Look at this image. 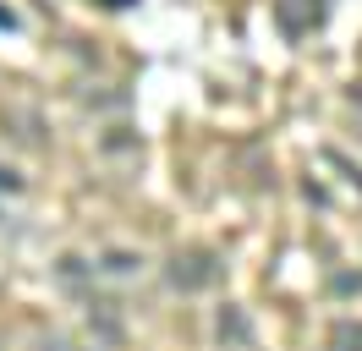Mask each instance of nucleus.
I'll use <instances>...</instances> for the list:
<instances>
[{
  "label": "nucleus",
  "mask_w": 362,
  "mask_h": 351,
  "mask_svg": "<svg viewBox=\"0 0 362 351\" xmlns=\"http://www.w3.org/2000/svg\"><path fill=\"white\" fill-rule=\"evenodd\" d=\"M220 275H226V263H220V253H214V247H181L176 258L165 263V285H170V291H181V297L209 291Z\"/></svg>",
  "instance_id": "obj_1"
},
{
  "label": "nucleus",
  "mask_w": 362,
  "mask_h": 351,
  "mask_svg": "<svg viewBox=\"0 0 362 351\" xmlns=\"http://www.w3.org/2000/svg\"><path fill=\"white\" fill-rule=\"evenodd\" d=\"M324 0H274V22L291 33V39H302V33H313L318 22H324Z\"/></svg>",
  "instance_id": "obj_2"
},
{
  "label": "nucleus",
  "mask_w": 362,
  "mask_h": 351,
  "mask_svg": "<svg viewBox=\"0 0 362 351\" xmlns=\"http://www.w3.org/2000/svg\"><path fill=\"white\" fill-rule=\"evenodd\" d=\"M214 335H220V346L247 351V346H252V318H247V307L226 302V307H220V318H214Z\"/></svg>",
  "instance_id": "obj_3"
},
{
  "label": "nucleus",
  "mask_w": 362,
  "mask_h": 351,
  "mask_svg": "<svg viewBox=\"0 0 362 351\" xmlns=\"http://www.w3.org/2000/svg\"><path fill=\"white\" fill-rule=\"evenodd\" d=\"M93 275H110V280H132V275H143V253H127V247H110V253H99V263H93Z\"/></svg>",
  "instance_id": "obj_4"
},
{
  "label": "nucleus",
  "mask_w": 362,
  "mask_h": 351,
  "mask_svg": "<svg viewBox=\"0 0 362 351\" xmlns=\"http://www.w3.org/2000/svg\"><path fill=\"white\" fill-rule=\"evenodd\" d=\"M88 324H93V335L99 340H121V318H115V302H93V313H88Z\"/></svg>",
  "instance_id": "obj_5"
},
{
  "label": "nucleus",
  "mask_w": 362,
  "mask_h": 351,
  "mask_svg": "<svg viewBox=\"0 0 362 351\" xmlns=\"http://www.w3.org/2000/svg\"><path fill=\"white\" fill-rule=\"evenodd\" d=\"M329 351H362V324L357 318H340L329 329Z\"/></svg>",
  "instance_id": "obj_6"
},
{
  "label": "nucleus",
  "mask_w": 362,
  "mask_h": 351,
  "mask_svg": "<svg viewBox=\"0 0 362 351\" xmlns=\"http://www.w3.org/2000/svg\"><path fill=\"white\" fill-rule=\"evenodd\" d=\"M329 291L335 297H362V269H340L335 280H329Z\"/></svg>",
  "instance_id": "obj_7"
},
{
  "label": "nucleus",
  "mask_w": 362,
  "mask_h": 351,
  "mask_svg": "<svg viewBox=\"0 0 362 351\" xmlns=\"http://www.w3.org/2000/svg\"><path fill=\"white\" fill-rule=\"evenodd\" d=\"M83 275H93V263H88V258H77V253H66V258H61V280L77 285Z\"/></svg>",
  "instance_id": "obj_8"
},
{
  "label": "nucleus",
  "mask_w": 362,
  "mask_h": 351,
  "mask_svg": "<svg viewBox=\"0 0 362 351\" xmlns=\"http://www.w3.org/2000/svg\"><path fill=\"white\" fill-rule=\"evenodd\" d=\"M0 192H6V197H17V192H23V176L11 171V165H0Z\"/></svg>",
  "instance_id": "obj_9"
},
{
  "label": "nucleus",
  "mask_w": 362,
  "mask_h": 351,
  "mask_svg": "<svg viewBox=\"0 0 362 351\" xmlns=\"http://www.w3.org/2000/svg\"><path fill=\"white\" fill-rule=\"evenodd\" d=\"M39 351H66V340H61V335H45V340H39Z\"/></svg>",
  "instance_id": "obj_10"
},
{
  "label": "nucleus",
  "mask_w": 362,
  "mask_h": 351,
  "mask_svg": "<svg viewBox=\"0 0 362 351\" xmlns=\"http://www.w3.org/2000/svg\"><path fill=\"white\" fill-rule=\"evenodd\" d=\"M0 28L11 33V28H17V11H6V6H0Z\"/></svg>",
  "instance_id": "obj_11"
},
{
  "label": "nucleus",
  "mask_w": 362,
  "mask_h": 351,
  "mask_svg": "<svg viewBox=\"0 0 362 351\" xmlns=\"http://www.w3.org/2000/svg\"><path fill=\"white\" fill-rule=\"evenodd\" d=\"M105 6H127V0H105Z\"/></svg>",
  "instance_id": "obj_12"
}]
</instances>
